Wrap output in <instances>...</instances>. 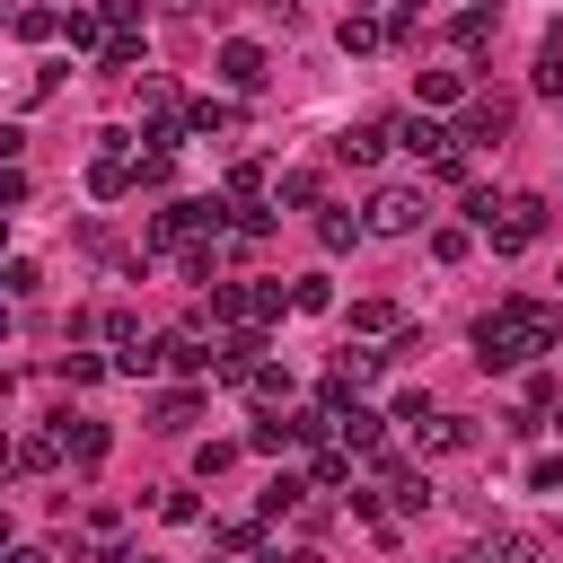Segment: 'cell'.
Masks as SVG:
<instances>
[{"label": "cell", "instance_id": "obj_1", "mask_svg": "<svg viewBox=\"0 0 563 563\" xmlns=\"http://www.w3.org/2000/svg\"><path fill=\"white\" fill-rule=\"evenodd\" d=\"M528 352H554V308H537V299H501V308L475 325V361H484V369H519Z\"/></svg>", "mask_w": 563, "mask_h": 563}, {"label": "cell", "instance_id": "obj_2", "mask_svg": "<svg viewBox=\"0 0 563 563\" xmlns=\"http://www.w3.org/2000/svg\"><path fill=\"white\" fill-rule=\"evenodd\" d=\"M422 220H431V211H422L413 185H378V194H369V229H378V238H413Z\"/></svg>", "mask_w": 563, "mask_h": 563}, {"label": "cell", "instance_id": "obj_3", "mask_svg": "<svg viewBox=\"0 0 563 563\" xmlns=\"http://www.w3.org/2000/svg\"><path fill=\"white\" fill-rule=\"evenodd\" d=\"M132 185H141V167L123 158V132H106V150L88 158V194H106V202H114V194H132Z\"/></svg>", "mask_w": 563, "mask_h": 563}, {"label": "cell", "instance_id": "obj_4", "mask_svg": "<svg viewBox=\"0 0 563 563\" xmlns=\"http://www.w3.org/2000/svg\"><path fill=\"white\" fill-rule=\"evenodd\" d=\"M537 229H545V202H537V194H519V202H501L493 246H501V255H519V246H537Z\"/></svg>", "mask_w": 563, "mask_h": 563}, {"label": "cell", "instance_id": "obj_5", "mask_svg": "<svg viewBox=\"0 0 563 563\" xmlns=\"http://www.w3.org/2000/svg\"><path fill=\"white\" fill-rule=\"evenodd\" d=\"M220 79H229V88H264V44L229 35V44H220Z\"/></svg>", "mask_w": 563, "mask_h": 563}, {"label": "cell", "instance_id": "obj_6", "mask_svg": "<svg viewBox=\"0 0 563 563\" xmlns=\"http://www.w3.org/2000/svg\"><path fill=\"white\" fill-rule=\"evenodd\" d=\"M53 431H62V457H79V466H97V457H106V422H88V413H62Z\"/></svg>", "mask_w": 563, "mask_h": 563}, {"label": "cell", "instance_id": "obj_7", "mask_svg": "<svg viewBox=\"0 0 563 563\" xmlns=\"http://www.w3.org/2000/svg\"><path fill=\"white\" fill-rule=\"evenodd\" d=\"M396 141H405V150H413V158H431V167H440V158H449V150H457V141H449V132H440V123H431V114H405V123H396Z\"/></svg>", "mask_w": 563, "mask_h": 563}, {"label": "cell", "instance_id": "obj_8", "mask_svg": "<svg viewBox=\"0 0 563 563\" xmlns=\"http://www.w3.org/2000/svg\"><path fill=\"white\" fill-rule=\"evenodd\" d=\"M510 132V97H475L466 106V141H501Z\"/></svg>", "mask_w": 563, "mask_h": 563}, {"label": "cell", "instance_id": "obj_9", "mask_svg": "<svg viewBox=\"0 0 563 563\" xmlns=\"http://www.w3.org/2000/svg\"><path fill=\"white\" fill-rule=\"evenodd\" d=\"M387 35H396V26H387V18H369V9H352V18H343V53H378Z\"/></svg>", "mask_w": 563, "mask_h": 563}, {"label": "cell", "instance_id": "obj_10", "mask_svg": "<svg viewBox=\"0 0 563 563\" xmlns=\"http://www.w3.org/2000/svg\"><path fill=\"white\" fill-rule=\"evenodd\" d=\"M361 229H369V220H352V211H334V202L317 211V238H325V255H343V246H361Z\"/></svg>", "mask_w": 563, "mask_h": 563}, {"label": "cell", "instance_id": "obj_11", "mask_svg": "<svg viewBox=\"0 0 563 563\" xmlns=\"http://www.w3.org/2000/svg\"><path fill=\"white\" fill-rule=\"evenodd\" d=\"M413 440H422V449H466L475 431H466L457 413H422V422H413Z\"/></svg>", "mask_w": 563, "mask_h": 563}, {"label": "cell", "instance_id": "obj_12", "mask_svg": "<svg viewBox=\"0 0 563 563\" xmlns=\"http://www.w3.org/2000/svg\"><path fill=\"white\" fill-rule=\"evenodd\" d=\"M53 457H62V431H26L18 440V475H44Z\"/></svg>", "mask_w": 563, "mask_h": 563}, {"label": "cell", "instance_id": "obj_13", "mask_svg": "<svg viewBox=\"0 0 563 563\" xmlns=\"http://www.w3.org/2000/svg\"><path fill=\"white\" fill-rule=\"evenodd\" d=\"M334 378H343V387L361 396V387L378 378V352H361V343H352V352H334Z\"/></svg>", "mask_w": 563, "mask_h": 563}, {"label": "cell", "instance_id": "obj_14", "mask_svg": "<svg viewBox=\"0 0 563 563\" xmlns=\"http://www.w3.org/2000/svg\"><path fill=\"white\" fill-rule=\"evenodd\" d=\"M194 413H202V396H158V405H150V431H185Z\"/></svg>", "mask_w": 563, "mask_h": 563}, {"label": "cell", "instance_id": "obj_15", "mask_svg": "<svg viewBox=\"0 0 563 563\" xmlns=\"http://www.w3.org/2000/svg\"><path fill=\"white\" fill-rule=\"evenodd\" d=\"M378 150H387V141H378V132H369V123H352V132H343V141H334V158H352V167H369V158H378Z\"/></svg>", "mask_w": 563, "mask_h": 563}, {"label": "cell", "instance_id": "obj_16", "mask_svg": "<svg viewBox=\"0 0 563 563\" xmlns=\"http://www.w3.org/2000/svg\"><path fill=\"white\" fill-rule=\"evenodd\" d=\"M290 308H308V317L334 308V282H325V273H299V282H290Z\"/></svg>", "mask_w": 563, "mask_h": 563}, {"label": "cell", "instance_id": "obj_17", "mask_svg": "<svg viewBox=\"0 0 563 563\" xmlns=\"http://www.w3.org/2000/svg\"><path fill=\"white\" fill-rule=\"evenodd\" d=\"M158 361H167V343H123V352H114V369H123V378H150Z\"/></svg>", "mask_w": 563, "mask_h": 563}, {"label": "cell", "instance_id": "obj_18", "mask_svg": "<svg viewBox=\"0 0 563 563\" xmlns=\"http://www.w3.org/2000/svg\"><path fill=\"white\" fill-rule=\"evenodd\" d=\"M457 97H466L457 70H422V106H457Z\"/></svg>", "mask_w": 563, "mask_h": 563}, {"label": "cell", "instance_id": "obj_19", "mask_svg": "<svg viewBox=\"0 0 563 563\" xmlns=\"http://www.w3.org/2000/svg\"><path fill=\"white\" fill-rule=\"evenodd\" d=\"M185 132H202V141H211V132H229V106H220V97H202V106H185Z\"/></svg>", "mask_w": 563, "mask_h": 563}, {"label": "cell", "instance_id": "obj_20", "mask_svg": "<svg viewBox=\"0 0 563 563\" xmlns=\"http://www.w3.org/2000/svg\"><path fill=\"white\" fill-rule=\"evenodd\" d=\"M449 35H457V44H466V53H475V44H484V35H493V9H457V26H449Z\"/></svg>", "mask_w": 563, "mask_h": 563}, {"label": "cell", "instance_id": "obj_21", "mask_svg": "<svg viewBox=\"0 0 563 563\" xmlns=\"http://www.w3.org/2000/svg\"><path fill=\"white\" fill-rule=\"evenodd\" d=\"M334 422H343V440H352V449H369V440H378V413H361V405H343Z\"/></svg>", "mask_w": 563, "mask_h": 563}, {"label": "cell", "instance_id": "obj_22", "mask_svg": "<svg viewBox=\"0 0 563 563\" xmlns=\"http://www.w3.org/2000/svg\"><path fill=\"white\" fill-rule=\"evenodd\" d=\"M493 554H501V563H537V537H528V528H501Z\"/></svg>", "mask_w": 563, "mask_h": 563}, {"label": "cell", "instance_id": "obj_23", "mask_svg": "<svg viewBox=\"0 0 563 563\" xmlns=\"http://www.w3.org/2000/svg\"><path fill=\"white\" fill-rule=\"evenodd\" d=\"M537 97H563V44L537 53Z\"/></svg>", "mask_w": 563, "mask_h": 563}, {"label": "cell", "instance_id": "obj_24", "mask_svg": "<svg viewBox=\"0 0 563 563\" xmlns=\"http://www.w3.org/2000/svg\"><path fill=\"white\" fill-rule=\"evenodd\" d=\"M229 194H238V202H255V194H264V167H255V158H238V167H229Z\"/></svg>", "mask_w": 563, "mask_h": 563}, {"label": "cell", "instance_id": "obj_25", "mask_svg": "<svg viewBox=\"0 0 563 563\" xmlns=\"http://www.w3.org/2000/svg\"><path fill=\"white\" fill-rule=\"evenodd\" d=\"M352 325H361V334H387V325H396V308H387V299H361V308H352Z\"/></svg>", "mask_w": 563, "mask_h": 563}, {"label": "cell", "instance_id": "obj_26", "mask_svg": "<svg viewBox=\"0 0 563 563\" xmlns=\"http://www.w3.org/2000/svg\"><path fill=\"white\" fill-rule=\"evenodd\" d=\"M106 343H114V352L141 343V317H132V308H106Z\"/></svg>", "mask_w": 563, "mask_h": 563}, {"label": "cell", "instance_id": "obj_27", "mask_svg": "<svg viewBox=\"0 0 563 563\" xmlns=\"http://www.w3.org/2000/svg\"><path fill=\"white\" fill-rule=\"evenodd\" d=\"M290 440H299V413H290V422H273V413L255 422V449H290Z\"/></svg>", "mask_w": 563, "mask_h": 563}, {"label": "cell", "instance_id": "obj_28", "mask_svg": "<svg viewBox=\"0 0 563 563\" xmlns=\"http://www.w3.org/2000/svg\"><path fill=\"white\" fill-rule=\"evenodd\" d=\"M53 26H62V18H53V9H18V35H26V44H44V35H53Z\"/></svg>", "mask_w": 563, "mask_h": 563}, {"label": "cell", "instance_id": "obj_29", "mask_svg": "<svg viewBox=\"0 0 563 563\" xmlns=\"http://www.w3.org/2000/svg\"><path fill=\"white\" fill-rule=\"evenodd\" d=\"M229 457H238V449H229V440H202V449H194V475H220V466H229Z\"/></svg>", "mask_w": 563, "mask_h": 563}, {"label": "cell", "instance_id": "obj_30", "mask_svg": "<svg viewBox=\"0 0 563 563\" xmlns=\"http://www.w3.org/2000/svg\"><path fill=\"white\" fill-rule=\"evenodd\" d=\"M528 484H537V493H563V457H537V466H528Z\"/></svg>", "mask_w": 563, "mask_h": 563}, {"label": "cell", "instance_id": "obj_31", "mask_svg": "<svg viewBox=\"0 0 563 563\" xmlns=\"http://www.w3.org/2000/svg\"><path fill=\"white\" fill-rule=\"evenodd\" d=\"M422 9H431V0H396V9H387V26H413Z\"/></svg>", "mask_w": 563, "mask_h": 563}, {"label": "cell", "instance_id": "obj_32", "mask_svg": "<svg viewBox=\"0 0 563 563\" xmlns=\"http://www.w3.org/2000/svg\"><path fill=\"white\" fill-rule=\"evenodd\" d=\"M9 563H44V545H18V554H9Z\"/></svg>", "mask_w": 563, "mask_h": 563}, {"label": "cell", "instance_id": "obj_33", "mask_svg": "<svg viewBox=\"0 0 563 563\" xmlns=\"http://www.w3.org/2000/svg\"><path fill=\"white\" fill-rule=\"evenodd\" d=\"M457 563H475V554H457Z\"/></svg>", "mask_w": 563, "mask_h": 563}]
</instances>
